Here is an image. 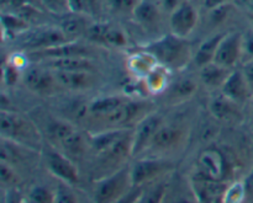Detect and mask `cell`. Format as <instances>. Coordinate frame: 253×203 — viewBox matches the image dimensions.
I'll list each match as a JSON object with an SVG mask.
<instances>
[{
	"mask_svg": "<svg viewBox=\"0 0 253 203\" xmlns=\"http://www.w3.org/2000/svg\"><path fill=\"white\" fill-rule=\"evenodd\" d=\"M2 31L11 34H21L26 32L27 22L22 17L16 16V15H2Z\"/></svg>",
	"mask_w": 253,
	"mask_h": 203,
	"instance_id": "30",
	"label": "cell"
},
{
	"mask_svg": "<svg viewBox=\"0 0 253 203\" xmlns=\"http://www.w3.org/2000/svg\"><path fill=\"white\" fill-rule=\"evenodd\" d=\"M158 64L160 63L155 58V56L146 49L143 52L131 54L126 59V68H127L128 73L140 80H143Z\"/></svg>",
	"mask_w": 253,
	"mask_h": 203,
	"instance_id": "20",
	"label": "cell"
},
{
	"mask_svg": "<svg viewBox=\"0 0 253 203\" xmlns=\"http://www.w3.org/2000/svg\"><path fill=\"white\" fill-rule=\"evenodd\" d=\"M241 70L242 73H244L245 78H246L247 83H249V86L250 89H251L252 95H253V59L249 61L247 63H245Z\"/></svg>",
	"mask_w": 253,
	"mask_h": 203,
	"instance_id": "40",
	"label": "cell"
},
{
	"mask_svg": "<svg viewBox=\"0 0 253 203\" xmlns=\"http://www.w3.org/2000/svg\"><path fill=\"white\" fill-rule=\"evenodd\" d=\"M131 187H133L131 169L121 168L99 180L94 191V200L101 203L121 201Z\"/></svg>",
	"mask_w": 253,
	"mask_h": 203,
	"instance_id": "3",
	"label": "cell"
},
{
	"mask_svg": "<svg viewBox=\"0 0 253 203\" xmlns=\"http://www.w3.org/2000/svg\"><path fill=\"white\" fill-rule=\"evenodd\" d=\"M222 36H224V34H215V36L207 38L200 43L199 48L194 54V62L199 68L210 63V62H214L215 53H216L217 46H219Z\"/></svg>",
	"mask_w": 253,
	"mask_h": 203,
	"instance_id": "27",
	"label": "cell"
},
{
	"mask_svg": "<svg viewBox=\"0 0 253 203\" xmlns=\"http://www.w3.org/2000/svg\"><path fill=\"white\" fill-rule=\"evenodd\" d=\"M68 41L71 39L64 34L59 26L40 27L25 34L24 38L21 39V47L26 51L34 52L51 48V47L66 43Z\"/></svg>",
	"mask_w": 253,
	"mask_h": 203,
	"instance_id": "5",
	"label": "cell"
},
{
	"mask_svg": "<svg viewBox=\"0 0 253 203\" xmlns=\"http://www.w3.org/2000/svg\"><path fill=\"white\" fill-rule=\"evenodd\" d=\"M132 14L138 24L146 27H152L160 20V5L153 0H138Z\"/></svg>",
	"mask_w": 253,
	"mask_h": 203,
	"instance_id": "25",
	"label": "cell"
},
{
	"mask_svg": "<svg viewBox=\"0 0 253 203\" xmlns=\"http://www.w3.org/2000/svg\"><path fill=\"white\" fill-rule=\"evenodd\" d=\"M247 196L246 185L244 182H235V184L229 185L225 194L224 202H242Z\"/></svg>",
	"mask_w": 253,
	"mask_h": 203,
	"instance_id": "34",
	"label": "cell"
},
{
	"mask_svg": "<svg viewBox=\"0 0 253 203\" xmlns=\"http://www.w3.org/2000/svg\"><path fill=\"white\" fill-rule=\"evenodd\" d=\"M227 0H204V5L207 9L211 10V9H215V7L220 6V5L222 4H226Z\"/></svg>",
	"mask_w": 253,
	"mask_h": 203,
	"instance_id": "42",
	"label": "cell"
},
{
	"mask_svg": "<svg viewBox=\"0 0 253 203\" xmlns=\"http://www.w3.org/2000/svg\"><path fill=\"white\" fill-rule=\"evenodd\" d=\"M252 99H253V95H252ZM252 107H253V105H252Z\"/></svg>",
	"mask_w": 253,
	"mask_h": 203,
	"instance_id": "45",
	"label": "cell"
},
{
	"mask_svg": "<svg viewBox=\"0 0 253 203\" xmlns=\"http://www.w3.org/2000/svg\"><path fill=\"white\" fill-rule=\"evenodd\" d=\"M163 125L162 117L156 113H148L136 125L132 132V155L141 154L143 150L148 149L152 138L155 137L158 128Z\"/></svg>",
	"mask_w": 253,
	"mask_h": 203,
	"instance_id": "13",
	"label": "cell"
},
{
	"mask_svg": "<svg viewBox=\"0 0 253 203\" xmlns=\"http://www.w3.org/2000/svg\"><path fill=\"white\" fill-rule=\"evenodd\" d=\"M86 36L91 42L98 44H105L109 47H125L127 44L126 34L115 25L108 22L90 24Z\"/></svg>",
	"mask_w": 253,
	"mask_h": 203,
	"instance_id": "14",
	"label": "cell"
},
{
	"mask_svg": "<svg viewBox=\"0 0 253 203\" xmlns=\"http://www.w3.org/2000/svg\"><path fill=\"white\" fill-rule=\"evenodd\" d=\"M89 24L88 16L77 12H71L68 15L62 16L61 22H59V29L64 32L67 37L71 41H77L78 37L88 32Z\"/></svg>",
	"mask_w": 253,
	"mask_h": 203,
	"instance_id": "23",
	"label": "cell"
},
{
	"mask_svg": "<svg viewBox=\"0 0 253 203\" xmlns=\"http://www.w3.org/2000/svg\"><path fill=\"white\" fill-rule=\"evenodd\" d=\"M42 6L51 14L57 16H64L73 12L71 0H40Z\"/></svg>",
	"mask_w": 253,
	"mask_h": 203,
	"instance_id": "31",
	"label": "cell"
},
{
	"mask_svg": "<svg viewBox=\"0 0 253 203\" xmlns=\"http://www.w3.org/2000/svg\"><path fill=\"white\" fill-rule=\"evenodd\" d=\"M30 57L42 61L48 58H62V57H86L90 54V48L77 41H68L66 43L51 47V48L41 49V51L29 52Z\"/></svg>",
	"mask_w": 253,
	"mask_h": 203,
	"instance_id": "17",
	"label": "cell"
},
{
	"mask_svg": "<svg viewBox=\"0 0 253 203\" xmlns=\"http://www.w3.org/2000/svg\"><path fill=\"white\" fill-rule=\"evenodd\" d=\"M54 190V202H77V196L71 191L68 184H64Z\"/></svg>",
	"mask_w": 253,
	"mask_h": 203,
	"instance_id": "38",
	"label": "cell"
},
{
	"mask_svg": "<svg viewBox=\"0 0 253 203\" xmlns=\"http://www.w3.org/2000/svg\"><path fill=\"white\" fill-rule=\"evenodd\" d=\"M190 186H192L193 194L198 202L214 203L224 202V197L229 185L225 181L210 179L197 171V174L193 176L192 181H190Z\"/></svg>",
	"mask_w": 253,
	"mask_h": 203,
	"instance_id": "9",
	"label": "cell"
},
{
	"mask_svg": "<svg viewBox=\"0 0 253 203\" xmlns=\"http://www.w3.org/2000/svg\"><path fill=\"white\" fill-rule=\"evenodd\" d=\"M126 101L127 99L123 96H104V98L96 99L88 105V117L95 121L101 120Z\"/></svg>",
	"mask_w": 253,
	"mask_h": 203,
	"instance_id": "24",
	"label": "cell"
},
{
	"mask_svg": "<svg viewBox=\"0 0 253 203\" xmlns=\"http://www.w3.org/2000/svg\"><path fill=\"white\" fill-rule=\"evenodd\" d=\"M44 163L54 177L61 182L71 186L77 185L79 181V171L69 157L61 150H48L44 154Z\"/></svg>",
	"mask_w": 253,
	"mask_h": 203,
	"instance_id": "8",
	"label": "cell"
},
{
	"mask_svg": "<svg viewBox=\"0 0 253 203\" xmlns=\"http://www.w3.org/2000/svg\"><path fill=\"white\" fill-rule=\"evenodd\" d=\"M29 201L41 203L54 202V191H51L49 189L41 186V185H36L30 190Z\"/></svg>",
	"mask_w": 253,
	"mask_h": 203,
	"instance_id": "35",
	"label": "cell"
},
{
	"mask_svg": "<svg viewBox=\"0 0 253 203\" xmlns=\"http://www.w3.org/2000/svg\"><path fill=\"white\" fill-rule=\"evenodd\" d=\"M0 179H1L2 185L10 187V189L17 186L21 181L19 174L15 171L14 167L5 162H1V164H0Z\"/></svg>",
	"mask_w": 253,
	"mask_h": 203,
	"instance_id": "32",
	"label": "cell"
},
{
	"mask_svg": "<svg viewBox=\"0 0 253 203\" xmlns=\"http://www.w3.org/2000/svg\"><path fill=\"white\" fill-rule=\"evenodd\" d=\"M184 137L185 132L182 127L163 123L152 138L148 149H153L156 152H169L182 144Z\"/></svg>",
	"mask_w": 253,
	"mask_h": 203,
	"instance_id": "15",
	"label": "cell"
},
{
	"mask_svg": "<svg viewBox=\"0 0 253 203\" xmlns=\"http://www.w3.org/2000/svg\"><path fill=\"white\" fill-rule=\"evenodd\" d=\"M0 132H1V138L14 140L32 149L40 150L41 148L42 137L39 128L29 118L16 112L1 110Z\"/></svg>",
	"mask_w": 253,
	"mask_h": 203,
	"instance_id": "1",
	"label": "cell"
},
{
	"mask_svg": "<svg viewBox=\"0 0 253 203\" xmlns=\"http://www.w3.org/2000/svg\"><path fill=\"white\" fill-rule=\"evenodd\" d=\"M138 0H109V5L118 12L133 11Z\"/></svg>",
	"mask_w": 253,
	"mask_h": 203,
	"instance_id": "39",
	"label": "cell"
},
{
	"mask_svg": "<svg viewBox=\"0 0 253 203\" xmlns=\"http://www.w3.org/2000/svg\"><path fill=\"white\" fill-rule=\"evenodd\" d=\"M147 115V103L142 101L127 100L98 122L103 125L104 130H124L126 126H128V123L137 125Z\"/></svg>",
	"mask_w": 253,
	"mask_h": 203,
	"instance_id": "4",
	"label": "cell"
},
{
	"mask_svg": "<svg viewBox=\"0 0 253 203\" xmlns=\"http://www.w3.org/2000/svg\"><path fill=\"white\" fill-rule=\"evenodd\" d=\"M197 84L192 79H180L170 88V98L174 100H184L194 95Z\"/></svg>",
	"mask_w": 253,
	"mask_h": 203,
	"instance_id": "29",
	"label": "cell"
},
{
	"mask_svg": "<svg viewBox=\"0 0 253 203\" xmlns=\"http://www.w3.org/2000/svg\"><path fill=\"white\" fill-rule=\"evenodd\" d=\"M220 91L236 103L245 102L250 96H252V91L242 70H232Z\"/></svg>",
	"mask_w": 253,
	"mask_h": 203,
	"instance_id": "18",
	"label": "cell"
},
{
	"mask_svg": "<svg viewBox=\"0 0 253 203\" xmlns=\"http://www.w3.org/2000/svg\"><path fill=\"white\" fill-rule=\"evenodd\" d=\"M184 0H162V7L168 11H173Z\"/></svg>",
	"mask_w": 253,
	"mask_h": 203,
	"instance_id": "41",
	"label": "cell"
},
{
	"mask_svg": "<svg viewBox=\"0 0 253 203\" xmlns=\"http://www.w3.org/2000/svg\"><path fill=\"white\" fill-rule=\"evenodd\" d=\"M20 78V68H17L16 66L11 63L9 61V63H4L2 66V80L6 85H15L17 83Z\"/></svg>",
	"mask_w": 253,
	"mask_h": 203,
	"instance_id": "36",
	"label": "cell"
},
{
	"mask_svg": "<svg viewBox=\"0 0 253 203\" xmlns=\"http://www.w3.org/2000/svg\"><path fill=\"white\" fill-rule=\"evenodd\" d=\"M244 37L239 32H230L224 34L219 46H217L216 53H215L214 62L226 67V68H234L240 61V57L244 52Z\"/></svg>",
	"mask_w": 253,
	"mask_h": 203,
	"instance_id": "12",
	"label": "cell"
},
{
	"mask_svg": "<svg viewBox=\"0 0 253 203\" xmlns=\"http://www.w3.org/2000/svg\"><path fill=\"white\" fill-rule=\"evenodd\" d=\"M169 167L167 162L161 159H141L131 168V180L133 187H142L145 185L156 182L165 174H167Z\"/></svg>",
	"mask_w": 253,
	"mask_h": 203,
	"instance_id": "10",
	"label": "cell"
},
{
	"mask_svg": "<svg viewBox=\"0 0 253 203\" xmlns=\"http://www.w3.org/2000/svg\"><path fill=\"white\" fill-rule=\"evenodd\" d=\"M251 10L253 11V4H252V6H251Z\"/></svg>",
	"mask_w": 253,
	"mask_h": 203,
	"instance_id": "44",
	"label": "cell"
},
{
	"mask_svg": "<svg viewBox=\"0 0 253 203\" xmlns=\"http://www.w3.org/2000/svg\"><path fill=\"white\" fill-rule=\"evenodd\" d=\"M76 131L77 128L72 123H69L68 121L57 120V118L56 120H52L47 125V135H48L49 140L52 143H56L57 147L63 140H66L69 135H73Z\"/></svg>",
	"mask_w": 253,
	"mask_h": 203,
	"instance_id": "28",
	"label": "cell"
},
{
	"mask_svg": "<svg viewBox=\"0 0 253 203\" xmlns=\"http://www.w3.org/2000/svg\"><path fill=\"white\" fill-rule=\"evenodd\" d=\"M198 24V11L189 1L180 2L169 15L170 34L187 38Z\"/></svg>",
	"mask_w": 253,
	"mask_h": 203,
	"instance_id": "11",
	"label": "cell"
},
{
	"mask_svg": "<svg viewBox=\"0 0 253 203\" xmlns=\"http://www.w3.org/2000/svg\"><path fill=\"white\" fill-rule=\"evenodd\" d=\"M72 10L77 14L90 16L99 10V0H71Z\"/></svg>",
	"mask_w": 253,
	"mask_h": 203,
	"instance_id": "33",
	"label": "cell"
},
{
	"mask_svg": "<svg viewBox=\"0 0 253 203\" xmlns=\"http://www.w3.org/2000/svg\"><path fill=\"white\" fill-rule=\"evenodd\" d=\"M250 20H251V24H252V26H253V11H252V14L250 15Z\"/></svg>",
	"mask_w": 253,
	"mask_h": 203,
	"instance_id": "43",
	"label": "cell"
},
{
	"mask_svg": "<svg viewBox=\"0 0 253 203\" xmlns=\"http://www.w3.org/2000/svg\"><path fill=\"white\" fill-rule=\"evenodd\" d=\"M166 195V186L163 184L153 185L150 191L145 192L140 201L142 202H161Z\"/></svg>",
	"mask_w": 253,
	"mask_h": 203,
	"instance_id": "37",
	"label": "cell"
},
{
	"mask_svg": "<svg viewBox=\"0 0 253 203\" xmlns=\"http://www.w3.org/2000/svg\"><path fill=\"white\" fill-rule=\"evenodd\" d=\"M209 111L212 117L221 122L232 123L239 121L240 111L237 108V103L225 96L220 91L219 95H215L210 99Z\"/></svg>",
	"mask_w": 253,
	"mask_h": 203,
	"instance_id": "19",
	"label": "cell"
},
{
	"mask_svg": "<svg viewBox=\"0 0 253 203\" xmlns=\"http://www.w3.org/2000/svg\"><path fill=\"white\" fill-rule=\"evenodd\" d=\"M42 66L52 71L59 70H93L94 64L86 57H62V58H48L40 61Z\"/></svg>",
	"mask_w": 253,
	"mask_h": 203,
	"instance_id": "21",
	"label": "cell"
},
{
	"mask_svg": "<svg viewBox=\"0 0 253 203\" xmlns=\"http://www.w3.org/2000/svg\"><path fill=\"white\" fill-rule=\"evenodd\" d=\"M198 172L210 179L225 181L229 171V162L224 153L217 148H207L197 160Z\"/></svg>",
	"mask_w": 253,
	"mask_h": 203,
	"instance_id": "7",
	"label": "cell"
},
{
	"mask_svg": "<svg viewBox=\"0 0 253 203\" xmlns=\"http://www.w3.org/2000/svg\"><path fill=\"white\" fill-rule=\"evenodd\" d=\"M146 51L155 56L158 63L169 69H180L185 67L192 57L189 43L185 38L169 34L151 42L145 47Z\"/></svg>",
	"mask_w": 253,
	"mask_h": 203,
	"instance_id": "2",
	"label": "cell"
},
{
	"mask_svg": "<svg viewBox=\"0 0 253 203\" xmlns=\"http://www.w3.org/2000/svg\"><path fill=\"white\" fill-rule=\"evenodd\" d=\"M231 71V69L216 62H210L200 67V80L209 89H221Z\"/></svg>",
	"mask_w": 253,
	"mask_h": 203,
	"instance_id": "22",
	"label": "cell"
},
{
	"mask_svg": "<svg viewBox=\"0 0 253 203\" xmlns=\"http://www.w3.org/2000/svg\"><path fill=\"white\" fill-rule=\"evenodd\" d=\"M22 80L30 91L41 96L53 95L62 88L53 71L42 64L40 67H32L27 69Z\"/></svg>",
	"mask_w": 253,
	"mask_h": 203,
	"instance_id": "6",
	"label": "cell"
},
{
	"mask_svg": "<svg viewBox=\"0 0 253 203\" xmlns=\"http://www.w3.org/2000/svg\"><path fill=\"white\" fill-rule=\"evenodd\" d=\"M53 73L59 85L67 90H86L96 84V78L93 70H59Z\"/></svg>",
	"mask_w": 253,
	"mask_h": 203,
	"instance_id": "16",
	"label": "cell"
},
{
	"mask_svg": "<svg viewBox=\"0 0 253 203\" xmlns=\"http://www.w3.org/2000/svg\"><path fill=\"white\" fill-rule=\"evenodd\" d=\"M142 81L147 93L152 95L163 93L167 90L169 85V68L158 64Z\"/></svg>",
	"mask_w": 253,
	"mask_h": 203,
	"instance_id": "26",
	"label": "cell"
}]
</instances>
